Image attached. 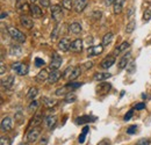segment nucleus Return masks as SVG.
Here are the masks:
<instances>
[{
  "instance_id": "nucleus-45",
  "label": "nucleus",
  "mask_w": 151,
  "mask_h": 145,
  "mask_svg": "<svg viewBox=\"0 0 151 145\" xmlns=\"http://www.w3.org/2000/svg\"><path fill=\"white\" fill-rule=\"evenodd\" d=\"M45 63H44V60L43 59H41V58H36L35 59V65L37 66V67H41V66H43Z\"/></svg>"
},
{
  "instance_id": "nucleus-23",
  "label": "nucleus",
  "mask_w": 151,
  "mask_h": 145,
  "mask_svg": "<svg viewBox=\"0 0 151 145\" xmlns=\"http://www.w3.org/2000/svg\"><path fill=\"white\" fill-rule=\"evenodd\" d=\"M112 77V74L109 72H98L94 74V80L96 81H102V80H106V79H108V78H111Z\"/></svg>"
},
{
  "instance_id": "nucleus-7",
  "label": "nucleus",
  "mask_w": 151,
  "mask_h": 145,
  "mask_svg": "<svg viewBox=\"0 0 151 145\" xmlns=\"http://www.w3.org/2000/svg\"><path fill=\"white\" fill-rule=\"evenodd\" d=\"M115 63V57L114 56H107L101 63H100V67L104 70H108L109 67H112Z\"/></svg>"
},
{
  "instance_id": "nucleus-16",
  "label": "nucleus",
  "mask_w": 151,
  "mask_h": 145,
  "mask_svg": "<svg viewBox=\"0 0 151 145\" xmlns=\"http://www.w3.org/2000/svg\"><path fill=\"white\" fill-rule=\"evenodd\" d=\"M30 13H32V15H33L34 19H40L43 17V11L38 7L37 5H35V4H33L30 6Z\"/></svg>"
},
{
  "instance_id": "nucleus-17",
  "label": "nucleus",
  "mask_w": 151,
  "mask_h": 145,
  "mask_svg": "<svg viewBox=\"0 0 151 145\" xmlns=\"http://www.w3.org/2000/svg\"><path fill=\"white\" fill-rule=\"evenodd\" d=\"M60 75H62V73L59 72L58 70H52L51 72L49 73V77H48V83H49V84H55V83H57V81L59 80Z\"/></svg>"
},
{
  "instance_id": "nucleus-33",
  "label": "nucleus",
  "mask_w": 151,
  "mask_h": 145,
  "mask_svg": "<svg viewBox=\"0 0 151 145\" xmlns=\"http://www.w3.org/2000/svg\"><path fill=\"white\" fill-rule=\"evenodd\" d=\"M76 100H77V96H76L75 93H72V92H69L65 95V99H64V101L68 102V103H72V102H75Z\"/></svg>"
},
{
  "instance_id": "nucleus-4",
  "label": "nucleus",
  "mask_w": 151,
  "mask_h": 145,
  "mask_svg": "<svg viewBox=\"0 0 151 145\" xmlns=\"http://www.w3.org/2000/svg\"><path fill=\"white\" fill-rule=\"evenodd\" d=\"M40 135H41V130H40L38 127H34L32 130H29V132L27 134V141H28V143L36 142L38 139V137H40Z\"/></svg>"
},
{
  "instance_id": "nucleus-51",
  "label": "nucleus",
  "mask_w": 151,
  "mask_h": 145,
  "mask_svg": "<svg viewBox=\"0 0 151 145\" xmlns=\"http://www.w3.org/2000/svg\"><path fill=\"white\" fill-rule=\"evenodd\" d=\"M84 65H85L84 67H85L86 70H88V69H91V67L93 66V63H92V62H86V63H85Z\"/></svg>"
},
{
  "instance_id": "nucleus-35",
  "label": "nucleus",
  "mask_w": 151,
  "mask_h": 145,
  "mask_svg": "<svg viewBox=\"0 0 151 145\" xmlns=\"http://www.w3.org/2000/svg\"><path fill=\"white\" fill-rule=\"evenodd\" d=\"M88 127H84L83 129V132H81V135L79 136V138H78V142H79V144H83L84 142H85V138H86V135H87V132H88Z\"/></svg>"
},
{
  "instance_id": "nucleus-37",
  "label": "nucleus",
  "mask_w": 151,
  "mask_h": 145,
  "mask_svg": "<svg viewBox=\"0 0 151 145\" xmlns=\"http://www.w3.org/2000/svg\"><path fill=\"white\" fill-rule=\"evenodd\" d=\"M68 87L66 86H64V87H62V88H58L56 92H55V94H56L57 96H62V95H66L69 92H68Z\"/></svg>"
},
{
  "instance_id": "nucleus-32",
  "label": "nucleus",
  "mask_w": 151,
  "mask_h": 145,
  "mask_svg": "<svg viewBox=\"0 0 151 145\" xmlns=\"http://www.w3.org/2000/svg\"><path fill=\"white\" fill-rule=\"evenodd\" d=\"M38 94V90L36 87H32L29 91H28V94H27V99H29V100H34L36 96H37Z\"/></svg>"
},
{
  "instance_id": "nucleus-20",
  "label": "nucleus",
  "mask_w": 151,
  "mask_h": 145,
  "mask_svg": "<svg viewBox=\"0 0 151 145\" xmlns=\"http://www.w3.org/2000/svg\"><path fill=\"white\" fill-rule=\"evenodd\" d=\"M126 0H115L113 4L114 14H120L123 9V5H124Z\"/></svg>"
},
{
  "instance_id": "nucleus-59",
  "label": "nucleus",
  "mask_w": 151,
  "mask_h": 145,
  "mask_svg": "<svg viewBox=\"0 0 151 145\" xmlns=\"http://www.w3.org/2000/svg\"><path fill=\"white\" fill-rule=\"evenodd\" d=\"M20 145H28L27 143H22V144H20Z\"/></svg>"
},
{
  "instance_id": "nucleus-25",
  "label": "nucleus",
  "mask_w": 151,
  "mask_h": 145,
  "mask_svg": "<svg viewBox=\"0 0 151 145\" xmlns=\"http://www.w3.org/2000/svg\"><path fill=\"white\" fill-rule=\"evenodd\" d=\"M48 77H49L48 71H47L45 69H43V70H41L40 73L36 75V81H38V83H43V81L48 80Z\"/></svg>"
},
{
  "instance_id": "nucleus-15",
  "label": "nucleus",
  "mask_w": 151,
  "mask_h": 145,
  "mask_svg": "<svg viewBox=\"0 0 151 145\" xmlns=\"http://www.w3.org/2000/svg\"><path fill=\"white\" fill-rule=\"evenodd\" d=\"M87 2H88V0H75V5H73L75 11L77 13H81L85 9V7L87 6Z\"/></svg>"
},
{
  "instance_id": "nucleus-53",
  "label": "nucleus",
  "mask_w": 151,
  "mask_h": 145,
  "mask_svg": "<svg viewBox=\"0 0 151 145\" xmlns=\"http://www.w3.org/2000/svg\"><path fill=\"white\" fill-rule=\"evenodd\" d=\"M130 65V67H129V70H128V72L132 74L134 72V70H135V63H132V64H129Z\"/></svg>"
},
{
  "instance_id": "nucleus-9",
  "label": "nucleus",
  "mask_w": 151,
  "mask_h": 145,
  "mask_svg": "<svg viewBox=\"0 0 151 145\" xmlns=\"http://www.w3.org/2000/svg\"><path fill=\"white\" fill-rule=\"evenodd\" d=\"M111 88H112V85L109 83H102V84H99L96 86V93L101 94V95H105L111 91Z\"/></svg>"
},
{
  "instance_id": "nucleus-12",
  "label": "nucleus",
  "mask_w": 151,
  "mask_h": 145,
  "mask_svg": "<svg viewBox=\"0 0 151 145\" xmlns=\"http://www.w3.org/2000/svg\"><path fill=\"white\" fill-rule=\"evenodd\" d=\"M70 50L72 52H81L83 51V41L80 38H77L73 42H71Z\"/></svg>"
},
{
  "instance_id": "nucleus-22",
  "label": "nucleus",
  "mask_w": 151,
  "mask_h": 145,
  "mask_svg": "<svg viewBox=\"0 0 151 145\" xmlns=\"http://www.w3.org/2000/svg\"><path fill=\"white\" fill-rule=\"evenodd\" d=\"M69 30H70L72 34L78 35V34H80V33L83 32V27L80 26V23H78V22H73V23H71V24H70Z\"/></svg>"
},
{
  "instance_id": "nucleus-47",
  "label": "nucleus",
  "mask_w": 151,
  "mask_h": 145,
  "mask_svg": "<svg viewBox=\"0 0 151 145\" xmlns=\"http://www.w3.org/2000/svg\"><path fill=\"white\" fill-rule=\"evenodd\" d=\"M57 35H58V26H56V28H55L54 32L51 33V37H50V38L54 41V39H56L57 38Z\"/></svg>"
},
{
  "instance_id": "nucleus-58",
  "label": "nucleus",
  "mask_w": 151,
  "mask_h": 145,
  "mask_svg": "<svg viewBox=\"0 0 151 145\" xmlns=\"http://www.w3.org/2000/svg\"><path fill=\"white\" fill-rule=\"evenodd\" d=\"M30 1H32V2L34 4V2H35V1H37V0H30Z\"/></svg>"
},
{
  "instance_id": "nucleus-44",
  "label": "nucleus",
  "mask_w": 151,
  "mask_h": 145,
  "mask_svg": "<svg viewBox=\"0 0 151 145\" xmlns=\"http://www.w3.org/2000/svg\"><path fill=\"white\" fill-rule=\"evenodd\" d=\"M38 2L42 7H49L50 6V0H38Z\"/></svg>"
},
{
  "instance_id": "nucleus-57",
  "label": "nucleus",
  "mask_w": 151,
  "mask_h": 145,
  "mask_svg": "<svg viewBox=\"0 0 151 145\" xmlns=\"http://www.w3.org/2000/svg\"><path fill=\"white\" fill-rule=\"evenodd\" d=\"M6 17H7V13H5V12H2V13H1V19H5V18H6Z\"/></svg>"
},
{
  "instance_id": "nucleus-6",
  "label": "nucleus",
  "mask_w": 151,
  "mask_h": 145,
  "mask_svg": "<svg viewBox=\"0 0 151 145\" xmlns=\"http://www.w3.org/2000/svg\"><path fill=\"white\" fill-rule=\"evenodd\" d=\"M62 57L58 54L52 55V58H51V62H50V69L51 70H58L60 66H62Z\"/></svg>"
},
{
  "instance_id": "nucleus-8",
  "label": "nucleus",
  "mask_w": 151,
  "mask_h": 145,
  "mask_svg": "<svg viewBox=\"0 0 151 145\" xmlns=\"http://www.w3.org/2000/svg\"><path fill=\"white\" fill-rule=\"evenodd\" d=\"M1 84H2V87L4 88H6V90H9V88H12L13 87V85L15 84V78H14V75H7L6 78H4L2 80H1Z\"/></svg>"
},
{
  "instance_id": "nucleus-14",
  "label": "nucleus",
  "mask_w": 151,
  "mask_h": 145,
  "mask_svg": "<svg viewBox=\"0 0 151 145\" xmlns=\"http://www.w3.org/2000/svg\"><path fill=\"white\" fill-rule=\"evenodd\" d=\"M13 127V121L11 117H4L1 121V130L2 131H9Z\"/></svg>"
},
{
  "instance_id": "nucleus-28",
  "label": "nucleus",
  "mask_w": 151,
  "mask_h": 145,
  "mask_svg": "<svg viewBox=\"0 0 151 145\" xmlns=\"http://www.w3.org/2000/svg\"><path fill=\"white\" fill-rule=\"evenodd\" d=\"M80 73H81V69L79 67V66H76L72 69V71L70 73V75H69V79L72 81V80H76L79 75H80Z\"/></svg>"
},
{
  "instance_id": "nucleus-29",
  "label": "nucleus",
  "mask_w": 151,
  "mask_h": 145,
  "mask_svg": "<svg viewBox=\"0 0 151 145\" xmlns=\"http://www.w3.org/2000/svg\"><path fill=\"white\" fill-rule=\"evenodd\" d=\"M129 48V43L128 42H122L116 49H115V51H114V54L115 55H120L121 52H123L124 50H127Z\"/></svg>"
},
{
  "instance_id": "nucleus-56",
  "label": "nucleus",
  "mask_w": 151,
  "mask_h": 145,
  "mask_svg": "<svg viewBox=\"0 0 151 145\" xmlns=\"http://www.w3.org/2000/svg\"><path fill=\"white\" fill-rule=\"evenodd\" d=\"M114 1H115V0H106V1H105V5H106V6H109V5L114 4Z\"/></svg>"
},
{
  "instance_id": "nucleus-52",
  "label": "nucleus",
  "mask_w": 151,
  "mask_h": 145,
  "mask_svg": "<svg viewBox=\"0 0 151 145\" xmlns=\"http://www.w3.org/2000/svg\"><path fill=\"white\" fill-rule=\"evenodd\" d=\"M135 108L137 109V110L144 109V108H145V103H143V102H142V103H138V105H136V107H135Z\"/></svg>"
},
{
  "instance_id": "nucleus-55",
  "label": "nucleus",
  "mask_w": 151,
  "mask_h": 145,
  "mask_svg": "<svg viewBox=\"0 0 151 145\" xmlns=\"http://www.w3.org/2000/svg\"><path fill=\"white\" fill-rule=\"evenodd\" d=\"M47 144H48V138H42L40 145H47Z\"/></svg>"
},
{
  "instance_id": "nucleus-34",
  "label": "nucleus",
  "mask_w": 151,
  "mask_h": 145,
  "mask_svg": "<svg viewBox=\"0 0 151 145\" xmlns=\"http://www.w3.org/2000/svg\"><path fill=\"white\" fill-rule=\"evenodd\" d=\"M135 28H136V22L134 21V20H130V22L127 24V27H126V33L127 34H132V32L135 30Z\"/></svg>"
},
{
  "instance_id": "nucleus-26",
  "label": "nucleus",
  "mask_w": 151,
  "mask_h": 145,
  "mask_svg": "<svg viewBox=\"0 0 151 145\" xmlns=\"http://www.w3.org/2000/svg\"><path fill=\"white\" fill-rule=\"evenodd\" d=\"M42 102H43V105H44L45 107H48V108L55 107V106L57 105V102L54 100V99H51V98H47V96H43V98H42Z\"/></svg>"
},
{
  "instance_id": "nucleus-31",
  "label": "nucleus",
  "mask_w": 151,
  "mask_h": 145,
  "mask_svg": "<svg viewBox=\"0 0 151 145\" xmlns=\"http://www.w3.org/2000/svg\"><path fill=\"white\" fill-rule=\"evenodd\" d=\"M112 41H113V34L112 33H107L104 38H102V45L104 47H106V45H109L111 43H112Z\"/></svg>"
},
{
  "instance_id": "nucleus-2",
  "label": "nucleus",
  "mask_w": 151,
  "mask_h": 145,
  "mask_svg": "<svg viewBox=\"0 0 151 145\" xmlns=\"http://www.w3.org/2000/svg\"><path fill=\"white\" fill-rule=\"evenodd\" d=\"M50 9H51V17L54 19V21L56 23H59L62 21V19H63V9H62V7L59 5H52Z\"/></svg>"
},
{
  "instance_id": "nucleus-21",
  "label": "nucleus",
  "mask_w": 151,
  "mask_h": 145,
  "mask_svg": "<svg viewBox=\"0 0 151 145\" xmlns=\"http://www.w3.org/2000/svg\"><path fill=\"white\" fill-rule=\"evenodd\" d=\"M95 117L93 116H90V115H85V116H80V117H77L76 121L78 124H84V123H87V122H94Z\"/></svg>"
},
{
  "instance_id": "nucleus-5",
  "label": "nucleus",
  "mask_w": 151,
  "mask_h": 145,
  "mask_svg": "<svg viewBox=\"0 0 151 145\" xmlns=\"http://www.w3.org/2000/svg\"><path fill=\"white\" fill-rule=\"evenodd\" d=\"M104 51V45H91L87 49V56L88 57H94V56H99L100 54H102Z\"/></svg>"
},
{
  "instance_id": "nucleus-1",
  "label": "nucleus",
  "mask_w": 151,
  "mask_h": 145,
  "mask_svg": "<svg viewBox=\"0 0 151 145\" xmlns=\"http://www.w3.org/2000/svg\"><path fill=\"white\" fill-rule=\"evenodd\" d=\"M8 34L14 41H17L19 43H24L26 42V35L22 32H20L19 29L14 28V27H9L8 28Z\"/></svg>"
},
{
  "instance_id": "nucleus-18",
  "label": "nucleus",
  "mask_w": 151,
  "mask_h": 145,
  "mask_svg": "<svg viewBox=\"0 0 151 145\" xmlns=\"http://www.w3.org/2000/svg\"><path fill=\"white\" fill-rule=\"evenodd\" d=\"M20 23H21L22 27H24V28H27V29H30V28L34 26L33 20L29 19L28 17H24V15H22V17L20 18Z\"/></svg>"
},
{
  "instance_id": "nucleus-43",
  "label": "nucleus",
  "mask_w": 151,
  "mask_h": 145,
  "mask_svg": "<svg viewBox=\"0 0 151 145\" xmlns=\"http://www.w3.org/2000/svg\"><path fill=\"white\" fill-rule=\"evenodd\" d=\"M15 121H19V123H21L23 121V114L21 111H18L15 114Z\"/></svg>"
},
{
  "instance_id": "nucleus-54",
  "label": "nucleus",
  "mask_w": 151,
  "mask_h": 145,
  "mask_svg": "<svg viewBox=\"0 0 151 145\" xmlns=\"http://www.w3.org/2000/svg\"><path fill=\"white\" fill-rule=\"evenodd\" d=\"M132 14H134V8H130L129 9V12H128V18H129V20H132Z\"/></svg>"
},
{
  "instance_id": "nucleus-3",
  "label": "nucleus",
  "mask_w": 151,
  "mask_h": 145,
  "mask_svg": "<svg viewBox=\"0 0 151 145\" xmlns=\"http://www.w3.org/2000/svg\"><path fill=\"white\" fill-rule=\"evenodd\" d=\"M12 69H13V71H15V72L20 74V75H26L28 71H29V67H28V65L27 64H23V63H14L13 65H12Z\"/></svg>"
},
{
  "instance_id": "nucleus-13",
  "label": "nucleus",
  "mask_w": 151,
  "mask_h": 145,
  "mask_svg": "<svg viewBox=\"0 0 151 145\" xmlns=\"http://www.w3.org/2000/svg\"><path fill=\"white\" fill-rule=\"evenodd\" d=\"M57 123V116L55 115H49V116H47L45 118H44V124H45V127L48 128V129H54L55 126H56Z\"/></svg>"
},
{
  "instance_id": "nucleus-46",
  "label": "nucleus",
  "mask_w": 151,
  "mask_h": 145,
  "mask_svg": "<svg viewBox=\"0 0 151 145\" xmlns=\"http://www.w3.org/2000/svg\"><path fill=\"white\" fill-rule=\"evenodd\" d=\"M132 114H134V110L132 109V110H129V111L124 115V121H129V120L132 117Z\"/></svg>"
},
{
  "instance_id": "nucleus-50",
  "label": "nucleus",
  "mask_w": 151,
  "mask_h": 145,
  "mask_svg": "<svg viewBox=\"0 0 151 145\" xmlns=\"http://www.w3.org/2000/svg\"><path fill=\"white\" fill-rule=\"evenodd\" d=\"M5 72H6V67H5V64L1 62L0 63V73L1 74H5Z\"/></svg>"
},
{
  "instance_id": "nucleus-27",
  "label": "nucleus",
  "mask_w": 151,
  "mask_h": 145,
  "mask_svg": "<svg viewBox=\"0 0 151 145\" xmlns=\"http://www.w3.org/2000/svg\"><path fill=\"white\" fill-rule=\"evenodd\" d=\"M17 7H18L19 12H27V11L30 9L29 5H28L24 0H18V5H17Z\"/></svg>"
},
{
  "instance_id": "nucleus-49",
  "label": "nucleus",
  "mask_w": 151,
  "mask_h": 145,
  "mask_svg": "<svg viewBox=\"0 0 151 145\" xmlns=\"http://www.w3.org/2000/svg\"><path fill=\"white\" fill-rule=\"evenodd\" d=\"M98 145H111V142H109V139H102L101 142H99Z\"/></svg>"
},
{
  "instance_id": "nucleus-10",
  "label": "nucleus",
  "mask_w": 151,
  "mask_h": 145,
  "mask_svg": "<svg viewBox=\"0 0 151 145\" xmlns=\"http://www.w3.org/2000/svg\"><path fill=\"white\" fill-rule=\"evenodd\" d=\"M70 47H71V42L69 38H62L59 42H58V49L63 52H66L70 50Z\"/></svg>"
},
{
  "instance_id": "nucleus-24",
  "label": "nucleus",
  "mask_w": 151,
  "mask_h": 145,
  "mask_svg": "<svg viewBox=\"0 0 151 145\" xmlns=\"http://www.w3.org/2000/svg\"><path fill=\"white\" fill-rule=\"evenodd\" d=\"M9 55L14 57H20L22 55V49L19 45H11L9 48Z\"/></svg>"
},
{
  "instance_id": "nucleus-30",
  "label": "nucleus",
  "mask_w": 151,
  "mask_h": 145,
  "mask_svg": "<svg viewBox=\"0 0 151 145\" xmlns=\"http://www.w3.org/2000/svg\"><path fill=\"white\" fill-rule=\"evenodd\" d=\"M75 5V1L73 0H62V7L64 9H68V11H71L72 7Z\"/></svg>"
},
{
  "instance_id": "nucleus-36",
  "label": "nucleus",
  "mask_w": 151,
  "mask_h": 145,
  "mask_svg": "<svg viewBox=\"0 0 151 145\" xmlns=\"http://www.w3.org/2000/svg\"><path fill=\"white\" fill-rule=\"evenodd\" d=\"M37 107H38V101H37V100H32L30 105L28 106V111L34 113V111H36Z\"/></svg>"
},
{
  "instance_id": "nucleus-40",
  "label": "nucleus",
  "mask_w": 151,
  "mask_h": 145,
  "mask_svg": "<svg viewBox=\"0 0 151 145\" xmlns=\"http://www.w3.org/2000/svg\"><path fill=\"white\" fill-rule=\"evenodd\" d=\"M150 19H151V8H149V9H145V12L143 14V20H144V22H149Z\"/></svg>"
},
{
  "instance_id": "nucleus-48",
  "label": "nucleus",
  "mask_w": 151,
  "mask_h": 145,
  "mask_svg": "<svg viewBox=\"0 0 151 145\" xmlns=\"http://www.w3.org/2000/svg\"><path fill=\"white\" fill-rule=\"evenodd\" d=\"M72 69H73V67H71V66L68 67V69L64 71V73H63V77H64V78H69V75H70V73L72 71Z\"/></svg>"
},
{
  "instance_id": "nucleus-39",
  "label": "nucleus",
  "mask_w": 151,
  "mask_h": 145,
  "mask_svg": "<svg viewBox=\"0 0 151 145\" xmlns=\"http://www.w3.org/2000/svg\"><path fill=\"white\" fill-rule=\"evenodd\" d=\"M81 85H83L81 83H69V84L66 85V87H68L69 90H76V88H79Z\"/></svg>"
},
{
  "instance_id": "nucleus-11",
  "label": "nucleus",
  "mask_w": 151,
  "mask_h": 145,
  "mask_svg": "<svg viewBox=\"0 0 151 145\" xmlns=\"http://www.w3.org/2000/svg\"><path fill=\"white\" fill-rule=\"evenodd\" d=\"M129 60H130V52H128V54H126L124 56L121 57V59H120L119 63H117V67H119L120 70L126 69V67L129 65Z\"/></svg>"
},
{
  "instance_id": "nucleus-42",
  "label": "nucleus",
  "mask_w": 151,
  "mask_h": 145,
  "mask_svg": "<svg viewBox=\"0 0 151 145\" xmlns=\"http://www.w3.org/2000/svg\"><path fill=\"white\" fill-rule=\"evenodd\" d=\"M136 131H137V126H130V127L128 128V130H127V134L134 135Z\"/></svg>"
},
{
  "instance_id": "nucleus-19",
  "label": "nucleus",
  "mask_w": 151,
  "mask_h": 145,
  "mask_svg": "<svg viewBox=\"0 0 151 145\" xmlns=\"http://www.w3.org/2000/svg\"><path fill=\"white\" fill-rule=\"evenodd\" d=\"M42 121H43V115H42V113H41V111H36V114H35L34 117L32 118V122L29 123V126H30V127H33V126H34V127H37Z\"/></svg>"
},
{
  "instance_id": "nucleus-38",
  "label": "nucleus",
  "mask_w": 151,
  "mask_h": 145,
  "mask_svg": "<svg viewBox=\"0 0 151 145\" xmlns=\"http://www.w3.org/2000/svg\"><path fill=\"white\" fill-rule=\"evenodd\" d=\"M12 144V139L9 137H5L2 136L0 139V145H11Z\"/></svg>"
},
{
  "instance_id": "nucleus-41",
  "label": "nucleus",
  "mask_w": 151,
  "mask_h": 145,
  "mask_svg": "<svg viewBox=\"0 0 151 145\" xmlns=\"http://www.w3.org/2000/svg\"><path fill=\"white\" fill-rule=\"evenodd\" d=\"M136 145H150V139H148V138H142V139H139Z\"/></svg>"
}]
</instances>
